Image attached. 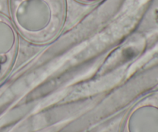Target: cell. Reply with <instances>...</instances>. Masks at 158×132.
Here are the masks:
<instances>
[{
  "instance_id": "1",
  "label": "cell",
  "mask_w": 158,
  "mask_h": 132,
  "mask_svg": "<svg viewBox=\"0 0 158 132\" xmlns=\"http://www.w3.org/2000/svg\"><path fill=\"white\" fill-rule=\"evenodd\" d=\"M12 23L28 40H52L61 30L66 14L65 0H9Z\"/></svg>"
},
{
  "instance_id": "2",
  "label": "cell",
  "mask_w": 158,
  "mask_h": 132,
  "mask_svg": "<svg viewBox=\"0 0 158 132\" xmlns=\"http://www.w3.org/2000/svg\"><path fill=\"white\" fill-rule=\"evenodd\" d=\"M120 132H158V92L148 94L130 109Z\"/></svg>"
},
{
  "instance_id": "3",
  "label": "cell",
  "mask_w": 158,
  "mask_h": 132,
  "mask_svg": "<svg viewBox=\"0 0 158 132\" xmlns=\"http://www.w3.org/2000/svg\"><path fill=\"white\" fill-rule=\"evenodd\" d=\"M18 45V34L13 23L0 13V82L12 69Z\"/></svg>"
},
{
  "instance_id": "4",
  "label": "cell",
  "mask_w": 158,
  "mask_h": 132,
  "mask_svg": "<svg viewBox=\"0 0 158 132\" xmlns=\"http://www.w3.org/2000/svg\"><path fill=\"white\" fill-rule=\"evenodd\" d=\"M78 1L83 3H95L97 2L100 1V0H78Z\"/></svg>"
}]
</instances>
